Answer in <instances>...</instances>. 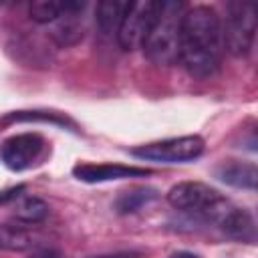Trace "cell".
I'll list each match as a JSON object with an SVG mask.
<instances>
[{"instance_id": "ffe728a7", "label": "cell", "mask_w": 258, "mask_h": 258, "mask_svg": "<svg viewBox=\"0 0 258 258\" xmlns=\"http://www.w3.org/2000/svg\"><path fill=\"white\" fill-rule=\"evenodd\" d=\"M169 258H202V256H198L194 252H187V250H179V252H173Z\"/></svg>"}, {"instance_id": "d6986e66", "label": "cell", "mask_w": 258, "mask_h": 258, "mask_svg": "<svg viewBox=\"0 0 258 258\" xmlns=\"http://www.w3.org/2000/svg\"><path fill=\"white\" fill-rule=\"evenodd\" d=\"M30 258H62V256H60V252H56V250H52V248H44V250L34 252Z\"/></svg>"}, {"instance_id": "4fadbf2b", "label": "cell", "mask_w": 258, "mask_h": 258, "mask_svg": "<svg viewBox=\"0 0 258 258\" xmlns=\"http://www.w3.org/2000/svg\"><path fill=\"white\" fill-rule=\"evenodd\" d=\"M157 189L155 187H147V185H135L129 187L125 191H121L115 200V210L119 214H133L139 208H143L145 204L153 202L157 198Z\"/></svg>"}, {"instance_id": "52a82bcc", "label": "cell", "mask_w": 258, "mask_h": 258, "mask_svg": "<svg viewBox=\"0 0 258 258\" xmlns=\"http://www.w3.org/2000/svg\"><path fill=\"white\" fill-rule=\"evenodd\" d=\"M46 139L40 133H16L2 141L0 159L12 171H24L36 165L46 153Z\"/></svg>"}, {"instance_id": "7c38bea8", "label": "cell", "mask_w": 258, "mask_h": 258, "mask_svg": "<svg viewBox=\"0 0 258 258\" xmlns=\"http://www.w3.org/2000/svg\"><path fill=\"white\" fill-rule=\"evenodd\" d=\"M20 121H42V123H52L58 127H69L71 131H77V123L64 113H56V111H12L0 121V125L20 123Z\"/></svg>"}, {"instance_id": "e0dca14e", "label": "cell", "mask_w": 258, "mask_h": 258, "mask_svg": "<svg viewBox=\"0 0 258 258\" xmlns=\"http://www.w3.org/2000/svg\"><path fill=\"white\" fill-rule=\"evenodd\" d=\"M14 216L22 224H38L48 216V206L40 198L26 196V198H20V202L16 204Z\"/></svg>"}, {"instance_id": "9a60e30c", "label": "cell", "mask_w": 258, "mask_h": 258, "mask_svg": "<svg viewBox=\"0 0 258 258\" xmlns=\"http://www.w3.org/2000/svg\"><path fill=\"white\" fill-rule=\"evenodd\" d=\"M32 244H34V238L24 226H12V224L0 226V248L22 252V250H28Z\"/></svg>"}, {"instance_id": "5bb4252c", "label": "cell", "mask_w": 258, "mask_h": 258, "mask_svg": "<svg viewBox=\"0 0 258 258\" xmlns=\"http://www.w3.org/2000/svg\"><path fill=\"white\" fill-rule=\"evenodd\" d=\"M127 4L129 2H117V0H105V2H99L97 4V10H95V20H97V26L105 32V34H117L119 30V24L123 20V14L127 10Z\"/></svg>"}, {"instance_id": "ba28073f", "label": "cell", "mask_w": 258, "mask_h": 258, "mask_svg": "<svg viewBox=\"0 0 258 258\" xmlns=\"http://www.w3.org/2000/svg\"><path fill=\"white\" fill-rule=\"evenodd\" d=\"M151 173L145 167L135 165H121V163H77L73 167V175L79 181L87 183H101V181H113L123 177H141Z\"/></svg>"}, {"instance_id": "2e32d148", "label": "cell", "mask_w": 258, "mask_h": 258, "mask_svg": "<svg viewBox=\"0 0 258 258\" xmlns=\"http://www.w3.org/2000/svg\"><path fill=\"white\" fill-rule=\"evenodd\" d=\"M50 38L58 46H71L83 38V26L77 22V16H62L54 22L50 30Z\"/></svg>"}, {"instance_id": "8fae6325", "label": "cell", "mask_w": 258, "mask_h": 258, "mask_svg": "<svg viewBox=\"0 0 258 258\" xmlns=\"http://www.w3.org/2000/svg\"><path fill=\"white\" fill-rule=\"evenodd\" d=\"M83 2H52V0H36L28 6V14L38 24H50L56 22L62 16H77L83 12Z\"/></svg>"}, {"instance_id": "8992f818", "label": "cell", "mask_w": 258, "mask_h": 258, "mask_svg": "<svg viewBox=\"0 0 258 258\" xmlns=\"http://www.w3.org/2000/svg\"><path fill=\"white\" fill-rule=\"evenodd\" d=\"M159 4L161 2L153 0H139L127 4V10L117 30V42L123 50H135L143 46L153 26V20L159 12Z\"/></svg>"}, {"instance_id": "3957f363", "label": "cell", "mask_w": 258, "mask_h": 258, "mask_svg": "<svg viewBox=\"0 0 258 258\" xmlns=\"http://www.w3.org/2000/svg\"><path fill=\"white\" fill-rule=\"evenodd\" d=\"M167 202L171 208L179 212L194 214L210 224H218L224 212L230 208V200H226L218 189L210 187L202 181H181L167 191Z\"/></svg>"}, {"instance_id": "277c9868", "label": "cell", "mask_w": 258, "mask_h": 258, "mask_svg": "<svg viewBox=\"0 0 258 258\" xmlns=\"http://www.w3.org/2000/svg\"><path fill=\"white\" fill-rule=\"evenodd\" d=\"M224 48L234 56H244L250 52L256 36V10L252 4L232 2L228 6L226 22H222Z\"/></svg>"}, {"instance_id": "5b68a950", "label": "cell", "mask_w": 258, "mask_h": 258, "mask_svg": "<svg viewBox=\"0 0 258 258\" xmlns=\"http://www.w3.org/2000/svg\"><path fill=\"white\" fill-rule=\"evenodd\" d=\"M204 139L200 135H181L169 137L161 141H151L131 149V155L147 161H163V163H183L194 161L204 153Z\"/></svg>"}, {"instance_id": "ac0fdd59", "label": "cell", "mask_w": 258, "mask_h": 258, "mask_svg": "<svg viewBox=\"0 0 258 258\" xmlns=\"http://www.w3.org/2000/svg\"><path fill=\"white\" fill-rule=\"evenodd\" d=\"M22 191H24V185H16V187H10V189L0 191V204H8L12 200H18Z\"/></svg>"}, {"instance_id": "7a4b0ae2", "label": "cell", "mask_w": 258, "mask_h": 258, "mask_svg": "<svg viewBox=\"0 0 258 258\" xmlns=\"http://www.w3.org/2000/svg\"><path fill=\"white\" fill-rule=\"evenodd\" d=\"M185 6L181 2H161L153 26L143 42L145 56L155 64H173L179 60L181 16Z\"/></svg>"}, {"instance_id": "6da1fadb", "label": "cell", "mask_w": 258, "mask_h": 258, "mask_svg": "<svg viewBox=\"0 0 258 258\" xmlns=\"http://www.w3.org/2000/svg\"><path fill=\"white\" fill-rule=\"evenodd\" d=\"M222 18L210 6L185 8L181 16L179 60L194 77H210L220 69L224 54Z\"/></svg>"}, {"instance_id": "30bf717a", "label": "cell", "mask_w": 258, "mask_h": 258, "mask_svg": "<svg viewBox=\"0 0 258 258\" xmlns=\"http://www.w3.org/2000/svg\"><path fill=\"white\" fill-rule=\"evenodd\" d=\"M216 177L232 187H242V189H256V181H258V169L254 163L248 161H238V159H230V161H222L216 169H214Z\"/></svg>"}, {"instance_id": "44dd1931", "label": "cell", "mask_w": 258, "mask_h": 258, "mask_svg": "<svg viewBox=\"0 0 258 258\" xmlns=\"http://www.w3.org/2000/svg\"><path fill=\"white\" fill-rule=\"evenodd\" d=\"M97 258H139V254H133V252H121V254H109V256H97Z\"/></svg>"}, {"instance_id": "9c48e42d", "label": "cell", "mask_w": 258, "mask_h": 258, "mask_svg": "<svg viewBox=\"0 0 258 258\" xmlns=\"http://www.w3.org/2000/svg\"><path fill=\"white\" fill-rule=\"evenodd\" d=\"M216 226L228 238H232V240L248 242V244H254L256 242V224H254V218L244 208H238V206L230 204V208L224 212V216L218 220Z\"/></svg>"}]
</instances>
